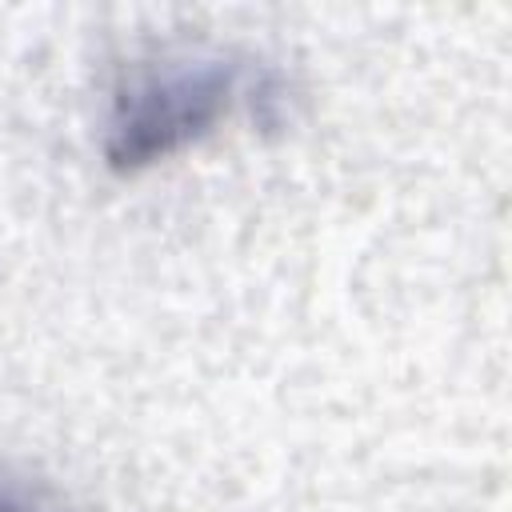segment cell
I'll use <instances>...</instances> for the list:
<instances>
[{
	"label": "cell",
	"mask_w": 512,
	"mask_h": 512,
	"mask_svg": "<svg viewBox=\"0 0 512 512\" xmlns=\"http://www.w3.org/2000/svg\"><path fill=\"white\" fill-rule=\"evenodd\" d=\"M272 80L236 56H168L128 72L108 104L104 160L112 172H140L204 140L240 104H264Z\"/></svg>",
	"instance_id": "cell-1"
},
{
	"label": "cell",
	"mask_w": 512,
	"mask_h": 512,
	"mask_svg": "<svg viewBox=\"0 0 512 512\" xmlns=\"http://www.w3.org/2000/svg\"><path fill=\"white\" fill-rule=\"evenodd\" d=\"M0 512H60V508H52L40 496H32V492L0 480Z\"/></svg>",
	"instance_id": "cell-2"
}]
</instances>
